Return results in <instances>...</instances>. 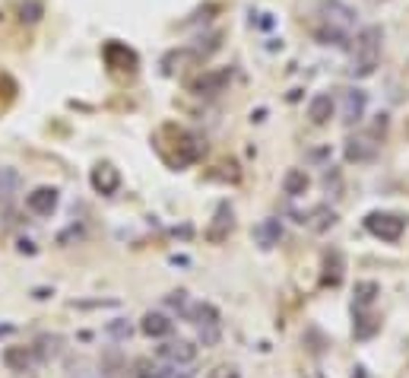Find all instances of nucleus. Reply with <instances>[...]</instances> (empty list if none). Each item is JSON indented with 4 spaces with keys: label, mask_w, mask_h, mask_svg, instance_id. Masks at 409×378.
Returning a JSON list of instances; mask_svg holds the SVG:
<instances>
[{
    "label": "nucleus",
    "mask_w": 409,
    "mask_h": 378,
    "mask_svg": "<svg viewBox=\"0 0 409 378\" xmlns=\"http://www.w3.org/2000/svg\"><path fill=\"white\" fill-rule=\"evenodd\" d=\"M365 108H368V92H365V89H346V92H342L340 114H342V121L349 124V128L365 118Z\"/></svg>",
    "instance_id": "6"
},
{
    "label": "nucleus",
    "mask_w": 409,
    "mask_h": 378,
    "mask_svg": "<svg viewBox=\"0 0 409 378\" xmlns=\"http://www.w3.org/2000/svg\"><path fill=\"white\" fill-rule=\"evenodd\" d=\"M137 378H168V372L153 363H137Z\"/></svg>",
    "instance_id": "25"
},
{
    "label": "nucleus",
    "mask_w": 409,
    "mask_h": 378,
    "mask_svg": "<svg viewBox=\"0 0 409 378\" xmlns=\"http://www.w3.org/2000/svg\"><path fill=\"white\" fill-rule=\"evenodd\" d=\"M317 16H320V26L346 32V35H352V29H356V23H358V13L349 3H342V0H324L317 7Z\"/></svg>",
    "instance_id": "2"
},
{
    "label": "nucleus",
    "mask_w": 409,
    "mask_h": 378,
    "mask_svg": "<svg viewBox=\"0 0 409 378\" xmlns=\"http://www.w3.org/2000/svg\"><path fill=\"white\" fill-rule=\"evenodd\" d=\"M342 280V255L340 251H330L327 255V273H324V283L327 286H336Z\"/></svg>",
    "instance_id": "20"
},
{
    "label": "nucleus",
    "mask_w": 409,
    "mask_h": 378,
    "mask_svg": "<svg viewBox=\"0 0 409 378\" xmlns=\"http://www.w3.org/2000/svg\"><path fill=\"white\" fill-rule=\"evenodd\" d=\"M229 80H232V70H209V74H203L193 83V92L197 96H216V92H223L229 86Z\"/></svg>",
    "instance_id": "9"
},
{
    "label": "nucleus",
    "mask_w": 409,
    "mask_h": 378,
    "mask_svg": "<svg viewBox=\"0 0 409 378\" xmlns=\"http://www.w3.org/2000/svg\"><path fill=\"white\" fill-rule=\"evenodd\" d=\"M38 16H42V3L38 0L23 3V23H38Z\"/></svg>",
    "instance_id": "28"
},
{
    "label": "nucleus",
    "mask_w": 409,
    "mask_h": 378,
    "mask_svg": "<svg viewBox=\"0 0 409 378\" xmlns=\"http://www.w3.org/2000/svg\"><path fill=\"white\" fill-rule=\"evenodd\" d=\"M254 239H257V245H261L263 251L276 248V245L283 242V220H279V216H270V220H263L261 226L254 229Z\"/></svg>",
    "instance_id": "8"
},
{
    "label": "nucleus",
    "mask_w": 409,
    "mask_h": 378,
    "mask_svg": "<svg viewBox=\"0 0 409 378\" xmlns=\"http://www.w3.org/2000/svg\"><path fill=\"white\" fill-rule=\"evenodd\" d=\"M89 178H92V188H96L98 194H105V197L114 194V191L121 188V172L112 166V162H102V166H96Z\"/></svg>",
    "instance_id": "7"
},
{
    "label": "nucleus",
    "mask_w": 409,
    "mask_h": 378,
    "mask_svg": "<svg viewBox=\"0 0 409 378\" xmlns=\"http://www.w3.org/2000/svg\"><path fill=\"white\" fill-rule=\"evenodd\" d=\"M60 204V191L51 188V184H42V188H35L32 194H26V207H29L35 216H51L54 210H58Z\"/></svg>",
    "instance_id": "4"
},
{
    "label": "nucleus",
    "mask_w": 409,
    "mask_h": 378,
    "mask_svg": "<svg viewBox=\"0 0 409 378\" xmlns=\"http://www.w3.org/2000/svg\"><path fill=\"white\" fill-rule=\"evenodd\" d=\"M140 331L146 334V337H168L171 331H175V321H171L168 315H162V311H146L140 321Z\"/></svg>",
    "instance_id": "11"
},
{
    "label": "nucleus",
    "mask_w": 409,
    "mask_h": 378,
    "mask_svg": "<svg viewBox=\"0 0 409 378\" xmlns=\"http://www.w3.org/2000/svg\"><path fill=\"white\" fill-rule=\"evenodd\" d=\"M381 295V286L374 280H358L356 283V309H368Z\"/></svg>",
    "instance_id": "17"
},
{
    "label": "nucleus",
    "mask_w": 409,
    "mask_h": 378,
    "mask_svg": "<svg viewBox=\"0 0 409 378\" xmlns=\"http://www.w3.org/2000/svg\"><path fill=\"white\" fill-rule=\"evenodd\" d=\"M197 331H200V343H203V347L219 343V325H207V327H197Z\"/></svg>",
    "instance_id": "27"
},
{
    "label": "nucleus",
    "mask_w": 409,
    "mask_h": 378,
    "mask_svg": "<svg viewBox=\"0 0 409 378\" xmlns=\"http://www.w3.org/2000/svg\"><path fill=\"white\" fill-rule=\"evenodd\" d=\"M333 112H336V102L330 92H317V96L308 102V118H311L314 124H327L330 118H333Z\"/></svg>",
    "instance_id": "12"
},
{
    "label": "nucleus",
    "mask_w": 409,
    "mask_h": 378,
    "mask_svg": "<svg viewBox=\"0 0 409 378\" xmlns=\"http://www.w3.org/2000/svg\"><path fill=\"white\" fill-rule=\"evenodd\" d=\"M381 38L384 32L378 26H365L352 42V64H349V74L356 80H365V76H372L378 70V61H381Z\"/></svg>",
    "instance_id": "1"
},
{
    "label": "nucleus",
    "mask_w": 409,
    "mask_h": 378,
    "mask_svg": "<svg viewBox=\"0 0 409 378\" xmlns=\"http://www.w3.org/2000/svg\"><path fill=\"white\" fill-rule=\"evenodd\" d=\"M80 378H102V375H96V372H89V369H82Z\"/></svg>",
    "instance_id": "31"
},
{
    "label": "nucleus",
    "mask_w": 409,
    "mask_h": 378,
    "mask_svg": "<svg viewBox=\"0 0 409 378\" xmlns=\"http://www.w3.org/2000/svg\"><path fill=\"white\" fill-rule=\"evenodd\" d=\"M19 251H23V255H35V245L26 242V239H23V242H19Z\"/></svg>",
    "instance_id": "30"
},
{
    "label": "nucleus",
    "mask_w": 409,
    "mask_h": 378,
    "mask_svg": "<svg viewBox=\"0 0 409 378\" xmlns=\"http://www.w3.org/2000/svg\"><path fill=\"white\" fill-rule=\"evenodd\" d=\"M165 302H168V309L178 311V315H184V309L191 305V302H187V293H184V289H175V293H171Z\"/></svg>",
    "instance_id": "26"
},
{
    "label": "nucleus",
    "mask_w": 409,
    "mask_h": 378,
    "mask_svg": "<svg viewBox=\"0 0 409 378\" xmlns=\"http://www.w3.org/2000/svg\"><path fill=\"white\" fill-rule=\"evenodd\" d=\"M374 153H378V144H372L368 137H349L346 140V159L349 162H372Z\"/></svg>",
    "instance_id": "13"
},
{
    "label": "nucleus",
    "mask_w": 409,
    "mask_h": 378,
    "mask_svg": "<svg viewBox=\"0 0 409 378\" xmlns=\"http://www.w3.org/2000/svg\"><path fill=\"white\" fill-rule=\"evenodd\" d=\"M308 175H305V169H289L286 172V178H283V194L286 197H302L308 191Z\"/></svg>",
    "instance_id": "15"
},
{
    "label": "nucleus",
    "mask_w": 409,
    "mask_h": 378,
    "mask_svg": "<svg viewBox=\"0 0 409 378\" xmlns=\"http://www.w3.org/2000/svg\"><path fill=\"white\" fill-rule=\"evenodd\" d=\"M0 334H13V325H3L0 327Z\"/></svg>",
    "instance_id": "32"
},
{
    "label": "nucleus",
    "mask_w": 409,
    "mask_h": 378,
    "mask_svg": "<svg viewBox=\"0 0 409 378\" xmlns=\"http://www.w3.org/2000/svg\"><path fill=\"white\" fill-rule=\"evenodd\" d=\"M365 229L374 235V239H381V242H400V235L406 232V220L403 216H397V213H368L365 216Z\"/></svg>",
    "instance_id": "3"
},
{
    "label": "nucleus",
    "mask_w": 409,
    "mask_h": 378,
    "mask_svg": "<svg viewBox=\"0 0 409 378\" xmlns=\"http://www.w3.org/2000/svg\"><path fill=\"white\" fill-rule=\"evenodd\" d=\"M181 318H184V321H191V325H197V327L219 325V309L213 302H191Z\"/></svg>",
    "instance_id": "10"
},
{
    "label": "nucleus",
    "mask_w": 409,
    "mask_h": 378,
    "mask_svg": "<svg viewBox=\"0 0 409 378\" xmlns=\"http://www.w3.org/2000/svg\"><path fill=\"white\" fill-rule=\"evenodd\" d=\"M314 216H317V223H311V226L317 229V232H324V229H330L336 223V213L327 210V207H317V210H314Z\"/></svg>",
    "instance_id": "23"
},
{
    "label": "nucleus",
    "mask_w": 409,
    "mask_h": 378,
    "mask_svg": "<svg viewBox=\"0 0 409 378\" xmlns=\"http://www.w3.org/2000/svg\"><path fill=\"white\" fill-rule=\"evenodd\" d=\"M159 359L168 366H191L197 359V347L191 341H168L159 347Z\"/></svg>",
    "instance_id": "5"
},
{
    "label": "nucleus",
    "mask_w": 409,
    "mask_h": 378,
    "mask_svg": "<svg viewBox=\"0 0 409 378\" xmlns=\"http://www.w3.org/2000/svg\"><path fill=\"white\" fill-rule=\"evenodd\" d=\"M225 232H232V207H229V204H219V210H216V223H213V229H209L207 235L213 239V242H223Z\"/></svg>",
    "instance_id": "16"
},
{
    "label": "nucleus",
    "mask_w": 409,
    "mask_h": 378,
    "mask_svg": "<svg viewBox=\"0 0 409 378\" xmlns=\"http://www.w3.org/2000/svg\"><path fill=\"white\" fill-rule=\"evenodd\" d=\"M378 331H381V321L374 315H356V327H352L356 341H368V337H374Z\"/></svg>",
    "instance_id": "18"
},
{
    "label": "nucleus",
    "mask_w": 409,
    "mask_h": 378,
    "mask_svg": "<svg viewBox=\"0 0 409 378\" xmlns=\"http://www.w3.org/2000/svg\"><path fill=\"white\" fill-rule=\"evenodd\" d=\"M314 38H317L320 45H333V48H346L349 45V38L346 32H336V29H327V26H317V32H314Z\"/></svg>",
    "instance_id": "19"
},
{
    "label": "nucleus",
    "mask_w": 409,
    "mask_h": 378,
    "mask_svg": "<svg viewBox=\"0 0 409 378\" xmlns=\"http://www.w3.org/2000/svg\"><path fill=\"white\" fill-rule=\"evenodd\" d=\"M60 353V337H42L38 341V356L48 359V356H58Z\"/></svg>",
    "instance_id": "24"
},
{
    "label": "nucleus",
    "mask_w": 409,
    "mask_h": 378,
    "mask_svg": "<svg viewBox=\"0 0 409 378\" xmlns=\"http://www.w3.org/2000/svg\"><path fill=\"white\" fill-rule=\"evenodd\" d=\"M207 378H241L238 369H232V366H219V369H213Z\"/></svg>",
    "instance_id": "29"
},
{
    "label": "nucleus",
    "mask_w": 409,
    "mask_h": 378,
    "mask_svg": "<svg viewBox=\"0 0 409 378\" xmlns=\"http://www.w3.org/2000/svg\"><path fill=\"white\" fill-rule=\"evenodd\" d=\"M3 366H7L10 372H29L32 347H7L3 350Z\"/></svg>",
    "instance_id": "14"
},
{
    "label": "nucleus",
    "mask_w": 409,
    "mask_h": 378,
    "mask_svg": "<svg viewBox=\"0 0 409 378\" xmlns=\"http://www.w3.org/2000/svg\"><path fill=\"white\" fill-rule=\"evenodd\" d=\"M16 191H19V172H13V169H0V194L13 197Z\"/></svg>",
    "instance_id": "21"
},
{
    "label": "nucleus",
    "mask_w": 409,
    "mask_h": 378,
    "mask_svg": "<svg viewBox=\"0 0 409 378\" xmlns=\"http://www.w3.org/2000/svg\"><path fill=\"white\" fill-rule=\"evenodd\" d=\"M105 334H108V337H114V341H127V337L134 334V327H130V321H124V318H114V321H108V325H105Z\"/></svg>",
    "instance_id": "22"
}]
</instances>
